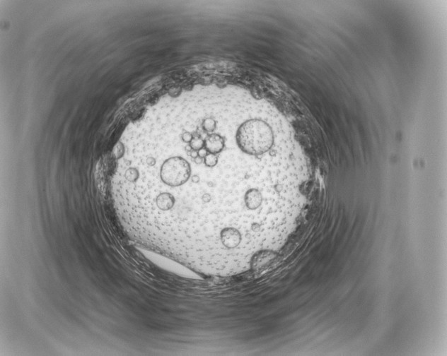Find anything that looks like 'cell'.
<instances>
[{"label":"cell","instance_id":"cell-1","mask_svg":"<svg viewBox=\"0 0 447 356\" xmlns=\"http://www.w3.org/2000/svg\"><path fill=\"white\" fill-rule=\"evenodd\" d=\"M199 138L190 160L150 155L134 172L130 209L153 252L206 276L244 273L279 252L304 204V164L289 145L225 157Z\"/></svg>","mask_w":447,"mask_h":356}]
</instances>
